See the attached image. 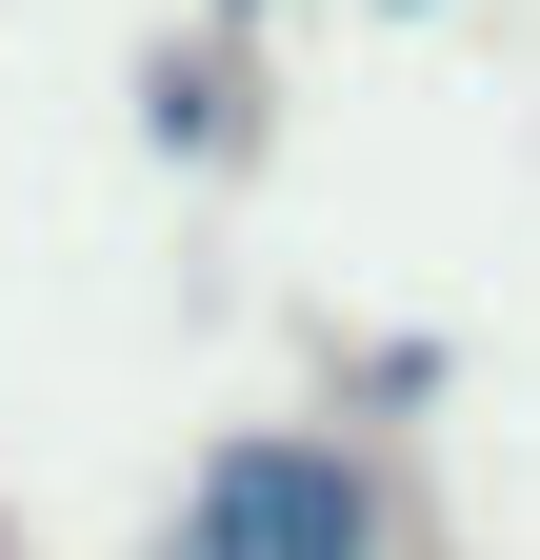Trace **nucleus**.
Listing matches in <instances>:
<instances>
[{
    "label": "nucleus",
    "mask_w": 540,
    "mask_h": 560,
    "mask_svg": "<svg viewBox=\"0 0 540 560\" xmlns=\"http://www.w3.org/2000/svg\"><path fill=\"white\" fill-rule=\"evenodd\" d=\"M161 560H380V501H361L341 441H221L180 480Z\"/></svg>",
    "instance_id": "nucleus-1"
}]
</instances>
